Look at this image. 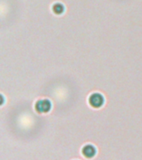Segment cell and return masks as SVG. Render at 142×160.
<instances>
[{
    "instance_id": "cell-1",
    "label": "cell",
    "mask_w": 142,
    "mask_h": 160,
    "mask_svg": "<svg viewBox=\"0 0 142 160\" xmlns=\"http://www.w3.org/2000/svg\"><path fill=\"white\" fill-rule=\"evenodd\" d=\"M52 108V103L48 99H41L38 100L35 104V109L37 112L40 113H45L49 112Z\"/></svg>"
},
{
    "instance_id": "cell-4",
    "label": "cell",
    "mask_w": 142,
    "mask_h": 160,
    "mask_svg": "<svg viewBox=\"0 0 142 160\" xmlns=\"http://www.w3.org/2000/svg\"><path fill=\"white\" fill-rule=\"evenodd\" d=\"M52 11L56 14H62V12H64V6L60 2H57L52 6Z\"/></svg>"
},
{
    "instance_id": "cell-3",
    "label": "cell",
    "mask_w": 142,
    "mask_h": 160,
    "mask_svg": "<svg viewBox=\"0 0 142 160\" xmlns=\"http://www.w3.org/2000/svg\"><path fill=\"white\" fill-rule=\"evenodd\" d=\"M82 152L83 156L87 158H92L96 155V152H97V149L92 144H87L85 145L84 147L82 148Z\"/></svg>"
},
{
    "instance_id": "cell-2",
    "label": "cell",
    "mask_w": 142,
    "mask_h": 160,
    "mask_svg": "<svg viewBox=\"0 0 142 160\" xmlns=\"http://www.w3.org/2000/svg\"><path fill=\"white\" fill-rule=\"evenodd\" d=\"M104 97L101 93L95 92L90 96L89 103L93 108H100L104 103Z\"/></svg>"
}]
</instances>
